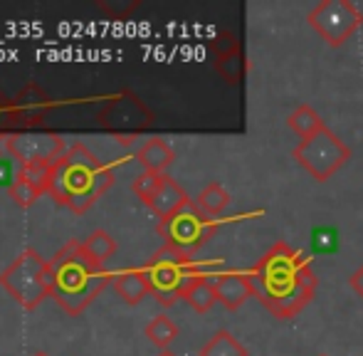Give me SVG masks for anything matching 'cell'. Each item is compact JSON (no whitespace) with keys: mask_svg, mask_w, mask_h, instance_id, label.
<instances>
[{"mask_svg":"<svg viewBox=\"0 0 363 356\" xmlns=\"http://www.w3.org/2000/svg\"><path fill=\"white\" fill-rule=\"evenodd\" d=\"M228 203H230V193L225 191L220 183H208V186L201 191V196H198L196 206L201 208L206 216L216 218L225 211V208H228Z\"/></svg>","mask_w":363,"mask_h":356,"instance_id":"cell-19","label":"cell"},{"mask_svg":"<svg viewBox=\"0 0 363 356\" xmlns=\"http://www.w3.org/2000/svg\"><path fill=\"white\" fill-rule=\"evenodd\" d=\"M218 292V302H223V307L228 309H240L250 297H255V282L252 274L245 272H223L216 274L213 279Z\"/></svg>","mask_w":363,"mask_h":356,"instance_id":"cell-11","label":"cell"},{"mask_svg":"<svg viewBox=\"0 0 363 356\" xmlns=\"http://www.w3.org/2000/svg\"><path fill=\"white\" fill-rule=\"evenodd\" d=\"M216 50H218L220 57H225V55L240 50V45H238V40H235L230 33H223V35H218V40H216Z\"/></svg>","mask_w":363,"mask_h":356,"instance_id":"cell-28","label":"cell"},{"mask_svg":"<svg viewBox=\"0 0 363 356\" xmlns=\"http://www.w3.org/2000/svg\"><path fill=\"white\" fill-rule=\"evenodd\" d=\"M114 174L99 164L84 144H74L55 164L48 193L74 213H86L101 193L109 191Z\"/></svg>","mask_w":363,"mask_h":356,"instance_id":"cell-2","label":"cell"},{"mask_svg":"<svg viewBox=\"0 0 363 356\" xmlns=\"http://www.w3.org/2000/svg\"><path fill=\"white\" fill-rule=\"evenodd\" d=\"M136 159H139V164L144 166V171H148V174H163L176 161V154H173V149L163 139H148L139 149Z\"/></svg>","mask_w":363,"mask_h":356,"instance_id":"cell-14","label":"cell"},{"mask_svg":"<svg viewBox=\"0 0 363 356\" xmlns=\"http://www.w3.org/2000/svg\"><path fill=\"white\" fill-rule=\"evenodd\" d=\"M291 156H294L301 169L309 171V176L314 178V181L324 183L351 159V149L329 129V126H324V129L316 131L311 139L299 141V144L294 146V151H291Z\"/></svg>","mask_w":363,"mask_h":356,"instance_id":"cell-6","label":"cell"},{"mask_svg":"<svg viewBox=\"0 0 363 356\" xmlns=\"http://www.w3.org/2000/svg\"><path fill=\"white\" fill-rule=\"evenodd\" d=\"M33 356H48V354H45V352H38V354H33Z\"/></svg>","mask_w":363,"mask_h":356,"instance_id":"cell-31","label":"cell"},{"mask_svg":"<svg viewBox=\"0 0 363 356\" xmlns=\"http://www.w3.org/2000/svg\"><path fill=\"white\" fill-rule=\"evenodd\" d=\"M146 337H148V342L156 344L158 349L166 352V349L173 344V339L178 337V327L166 317V314H161V317H153L151 322L146 324Z\"/></svg>","mask_w":363,"mask_h":356,"instance_id":"cell-20","label":"cell"},{"mask_svg":"<svg viewBox=\"0 0 363 356\" xmlns=\"http://www.w3.org/2000/svg\"><path fill=\"white\" fill-rule=\"evenodd\" d=\"M13 154L28 164H55L65 156L60 134H13Z\"/></svg>","mask_w":363,"mask_h":356,"instance_id":"cell-10","label":"cell"},{"mask_svg":"<svg viewBox=\"0 0 363 356\" xmlns=\"http://www.w3.org/2000/svg\"><path fill=\"white\" fill-rule=\"evenodd\" d=\"M82 247H84V252L91 257V260H96L99 265H104L109 257H114L116 252V243L114 238L109 235L106 230H91L89 235H86V240L82 243Z\"/></svg>","mask_w":363,"mask_h":356,"instance_id":"cell-16","label":"cell"},{"mask_svg":"<svg viewBox=\"0 0 363 356\" xmlns=\"http://www.w3.org/2000/svg\"><path fill=\"white\" fill-rule=\"evenodd\" d=\"M339 245V238H336V230L331 228H321V230L314 233V250L316 252H329V250H336Z\"/></svg>","mask_w":363,"mask_h":356,"instance_id":"cell-27","label":"cell"},{"mask_svg":"<svg viewBox=\"0 0 363 356\" xmlns=\"http://www.w3.org/2000/svg\"><path fill=\"white\" fill-rule=\"evenodd\" d=\"M148 284H151V294L163 304L171 307L181 297H186V292L198 282V279L208 277L198 269L196 262L191 260V255L176 250L171 245H163L156 255L148 260L144 267Z\"/></svg>","mask_w":363,"mask_h":356,"instance_id":"cell-4","label":"cell"},{"mask_svg":"<svg viewBox=\"0 0 363 356\" xmlns=\"http://www.w3.org/2000/svg\"><path fill=\"white\" fill-rule=\"evenodd\" d=\"M50 274H52V297L69 314L84 312L86 304L109 282V272L104 265L91 260L82 243L74 240H69L50 260Z\"/></svg>","mask_w":363,"mask_h":356,"instance_id":"cell-3","label":"cell"},{"mask_svg":"<svg viewBox=\"0 0 363 356\" xmlns=\"http://www.w3.org/2000/svg\"><path fill=\"white\" fill-rule=\"evenodd\" d=\"M188 203H191V198H188V193L183 191L181 186H178L176 181H173L171 176H163L161 181V188L156 191V196L151 198V203H148V208H151V213L156 218H161V221H166V218H171L173 213H178L181 208H186Z\"/></svg>","mask_w":363,"mask_h":356,"instance_id":"cell-12","label":"cell"},{"mask_svg":"<svg viewBox=\"0 0 363 356\" xmlns=\"http://www.w3.org/2000/svg\"><path fill=\"white\" fill-rule=\"evenodd\" d=\"M0 284L10 297H15L25 309H35L45 297H52V274L50 262L40 252L25 250L10 262L0 274Z\"/></svg>","mask_w":363,"mask_h":356,"instance_id":"cell-5","label":"cell"},{"mask_svg":"<svg viewBox=\"0 0 363 356\" xmlns=\"http://www.w3.org/2000/svg\"><path fill=\"white\" fill-rule=\"evenodd\" d=\"M186 299L188 304H191L193 309H196L198 314H206L213 309V304L218 302V292H216V284H213L211 277H203L198 279L196 284H193L191 289L186 292Z\"/></svg>","mask_w":363,"mask_h":356,"instance_id":"cell-17","label":"cell"},{"mask_svg":"<svg viewBox=\"0 0 363 356\" xmlns=\"http://www.w3.org/2000/svg\"><path fill=\"white\" fill-rule=\"evenodd\" d=\"M257 299L277 319H291L311 302L316 272L304 252L287 243H274L252 269Z\"/></svg>","mask_w":363,"mask_h":356,"instance_id":"cell-1","label":"cell"},{"mask_svg":"<svg viewBox=\"0 0 363 356\" xmlns=\"http://www.w3.org/2000/svg\"><path fill=\"white\" fill-rule=\"evenodd\" d=\"M287 126L291 131H294L296 136H299L301 141H306V139H311V136L316 134V131H321L324 129V121H321V116H319V111L314 109V106H309V104H299L294 111L287 116Z\"/></svg>","mask_w":363,"mask_h":356,"instance_id":"cell-15","label":"cell"},{"mask_svg":"<svg viewBox=\"0 0 363 356\" xmlns=\"http://www.w3.org/2000/svg\"><path fill=\"white\" fill-rule=\"evenodd\" d=\"M158 356H176V354H171V352H161Z\"/></svg>","mask_w":363,"mask_h":356,"instance_id":"cell-30","label":"cell"},{"mask_svg":"<svg viewBox=\"0 0 363 356\" xmlns=\"http://www.w3.org/2000/svg\"><path fill=\"white\" fill-rule=\"evenodd\" d=\"M163 176H166V174H148V171H144L141 176L134 178V183H131V191H134L136 196H139L141 201L148 206V203H151V198L156 196V191L161 188Z\"/></svg>","mask_w":363,"mask_h":356,"instance_id":"cell-24","label":"cell"},{"mask_svg":"<svg viewBox=\"0 0 363 356\" xmlns=\"http://www.w3.org/2000/svg\"><path fill=\"white\" fill-rule=\"evenodd\" d=\"M25 164L15 154H0V188H13L23 178Z\"/></svg>","mask_w":363,"mask_h":356,"instance_id":"cell-22","label":"cell"},{"mask_svg":"<svg viewBox=\"0 0 363 356\" xmlns=\"http://www.w3.org/2000/svg\"><path fill=\"white\" fill-rule=\"evenodd\" d=\"M40 106H48V94H45L40 87H35V84H30V87L18 96V109L28 111L30 116H35L38 121H43V111H38Z\"/></svg>","mask_w":363,"mask_h":356,"instance_id":"cell-21","label":"cell"},{"mask_svg":"<svg viewBox=\"0 0 363 356\" xmlns=\"http://www.w3.org/2000/svg\"><path fill=\"white\" fill-rule=\"evenodd\" d=\"M321 356H326V354H321Z\"/></svg>","mask_w":363,"mask_h":356,"instance_id":"cell-32","label":"cell"},{"mask_svg":"<svg viewBox=\"0 0 363 356\" xmlns=\"http://www.w3.org/2000/svg\"><path fill=\"white\" fill-rule=\"evenodd\" d=\"M216 230L218 226L213 223V218L206 216L193 203H188L186 208H181L171 218L158 223V235L166 240V245L186 252V255H193L196 250H201L216 235Z\"/></svg>","mask_w":363,"mask_h":356,"instance_id":"cell-7","label":"cell"},{"mask_svg":"<svg viewBox=\"0 0 363 356\" xmlns=\"http://www.w3.org/2000/svg\"><path fill=\"white\" fill-rule=\"evenodd\" d=\"M99 121L114 134V139L119 141V144H131V141H136V134L151 124L153 116H151V111L141 104L139 96L124 94V96H119V99L109 101V104L99 111Z\"/></svg>","mask_w":363,"mask_h":356,"instance_id":"cell-9","label":"cell"},{"mask_svg":"<svg viewBox=\"0 0 363 356\" xmlns=\"http://www.w3.org/2000/svg\"><path fill=\"white\" fill-rule=\"evenodd\" d=\"M198 356H247V349H245L228 329H220L218 334H213L211 342L201 349Z\"/></svg>","mask_w":363,"mask_h":356,"instance_id":"cell-18","label":"cell"},{"mask_svg":"<svg viewBox=\"0 0 363 356\" xmlns=\"http://www.w3.org/2000/svg\"><path fill=\"white\" fill-rule=\"evenodd\" d=\"M8 193H10V201H13L15 206H20V208H30L40 196H43V193H40L30 181H25V178H20V181L15 183Z\"/></svg>","mask_w":363,"mask_h":356,"instance_id":"cell-26","label":"cell"},{"mask_svg":"<svg viewBox=\"0 0 363 356\" xmlns=\"http://www.w3.org/2000/svg\"><path fill=\"white\" fill-rule=\"evenodd\" d=\"M306 20L326 45L339 48L361 28L363 15L351 0H324L311 10Z\"/></svg>","mask_w":363,"mask_h":356,"instance_id":"cell-8","label":"cell"},{"mask_svg":"<svg viewBox=\"0 0 363 356\" xmlns=\"http://www.w3.org/2000/svg\"><path fill=\"white\" fill-rule=\"evenodd\" d=\"M114 289L126 304H139L151 294V284L144 269H126V272L116 274Z\"/></svg>","mask_w":363,"mask_h":356,"instance_id":"cell-13","label":"cell"},{"mask_svg":"<svg viewBox=\"0 0 363 356\" xmlns=\"http://www.w3.org/2000/svg\"><path fill=\"white\" fill-rule=\"evenodd\" d=\"M349 284H351V289L356 292V297H361V299H363V265H361L359 269H356L354 274H351Z\"/></svg>","mask_w":363,"mask_h":356,"instance_id":"cell-29","label":"cell"},{"mask_svg":"<svg viewBox=\"0 0 363 356\" xmlns=\"http://www.w3.org/2000/svg\"><path fill=\"white\" fill-rule=\"evenodd\" d=\"M55 164H57V161H55ZM55 164H28V166H25V171H23V178L33 183L40 193H48L50 181H52Z\"/></svg>","mask_w":363,"mask_h":356,"instance_id":"cell-23","label":"cell"},{"mask_svg":"<svg viewBox=\"0 0 363 356\" xmlns=\"http://www.w3.org/2000/svg\"><path fill=\"white\" fill-rule=\"evenodd\" d=\"M218 69H220V74L228 79V82H238V79L242 77V72H245V55H242V50H235V52L220 57Z\"/></svg>","mask_w":363,"mask_h":356,"instance_id":"cell-25","label":"cell"}]
</instances>
